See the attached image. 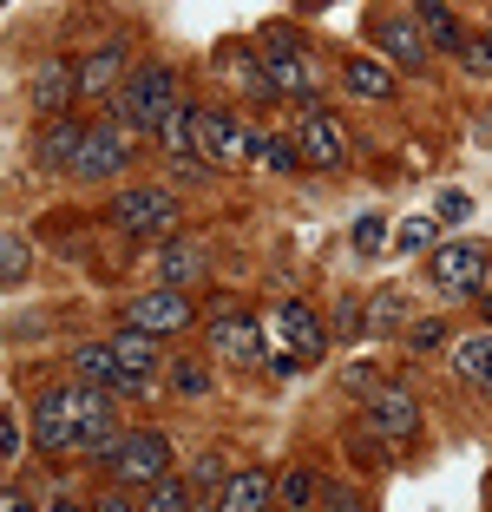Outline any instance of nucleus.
<instances>
[{"instance_id":"72a5a7b5","label":"nucleus","mask_w":492,"mask_h":512,"mask_svg":"<svg viewBox=\"0 0 492 512\" xmlns=\"http://www.w3.org/2000/svg\"><path fill=\"white\" fill-rule=\"evenodd\" d=\"M322 512H374V506L355 493V486H335V480H328L322 486Z\"/></svg>"},{"instance_id":"9d476101","label":"nucleus","mask_w":492,"mask_h":512,"mask_svg":"<svg viewBox=\"0 0 492 512\" xmlns=\"http://www.w3.org/2000/svg\"><path fill=\"white\" fill-rule=\"evenodd\" d=\"M269 329H276V348H289V355H296L302 368L328 355V335H322V322H315V309H309V302H296V296H289V302H276Z\"/></svg>"},{"instance_id":"f8f14e48","label":"nucleus","mask_w":492,"mask_h":512,"mask_svg":"<svg viewBox=\"0 0 492 512\" xmlns=\"http://www.w3.org/2000/svg\"><path fill=\"white\" fill-rule=\"evenodd\" d=\"M250 145L256 138L243 132V119H230V112H217V106H197V158H204V165H237Z\"/></svg>"},{"instance_id":"9b49d317","label":"nucleus","mask_w":492,"mask_h":512,"mask_svg":"<svg viewBox=\"0 0 492 512\" xmlns=\"http://www.w3.org/2000/svg\"><path fill=\"white\" fill-rule=\"evenodd\" d=\"M374 46H381V53H388V66H401V73H427V66H433V46H427V33H420L414 14L374 20Z\"/></svg>"},{"instance_id":"393cba45","label":"nucleus","mask_w":492,"mask_h":512,"mask_svg":"<svg viewBox=\"0 0 492 512\" xmlns=\"http://www.w3.org/2000/svg\"><path fill=\"white\" fill-rule=\"evenodd\" d=\"M145 512H197V493H191V480H178V473H164L158 486H145Z\"/></svg>"},{"instance_id":"f704fd0d","label":"nucleus","mask_w":492,"mask_h":512,"mask_svg":"<svg viewBox=\"0 0 492 512\" xmlns=\"http://www.w3.org/2000/svg\"><path fill=\"white\" fill-rule=\"evenodd\" d=\"M407 348H420V355H427V348H447V322H440V316L414 322V329H407Z\"/></svg>"},{"instance_id":"e433bc0d","label":"nucleus","mask_w":492,"mask_h":512,"mask_svg":"<svg viewBox=\"0 0 492 512\" xmlns=\"http://www.w3.org/2000/svg\"><path fill=\"white\" fill-rule=\"evenodd\" d=\"M171 388H178V394H204L210 388V375H204V368H191V362H171Z\"/></svg>"},{"instance_id":"6e6552de","label":"nucleus","mask_w":492,"mask_h":512,"mask_svg":"<svg viewBox=\"0 0 492 512\" xmlns=\"http://www.w3.org/2000/svg\"><path fill=\"white\" fill-rule=\"evenodd\" d=\"M125 165H132V125H119V119L86 125V145H79L73 178L79 184H105V178H119Z\"/></svg>"},{"instance_id":"a878e982","label":"nucleus","mask_w":492,"mask_h":512,"mask_svg":"<svg viewBox=\"0 0 492 512\" xmlns=\"http://www.w3.org/2000/svg\"><path fill=\"white\" fill-rule=\"evenodd\" d=\"M368 329H381V335L407 329V296H401V289H381V296L368 302Z\"/></svg>"},{"instance_id":"39448f33","label":"nucleus","mask_w":492,"mask_h":512,"mask_svg":"<svg viewBox=\"0 0 492 512\" xmlns=\"http://www.w3.org/2000/svg\"><path fill=\"white\" fill-rule=\"evenodd\" d=\"M256 66H263V86L269 92H289V99H302V106H322V99H315L309 66H302V40H296V33L269 27L263 46H256Z\"/></svg>"},{"instance_id":"423d86ee","label":"nucleus","mask_w":492,"mask_h":512,"mask_svg":"<svg viewBox=\"0 0 492 512\" xmlns=\"http://www.w3.org/2000/svg\"><path fill=\"white\" fill-rule=\"evenodd\" d=\"M105 217H112L125 237H158V230L178 224V197L164 191V184H125V191L105 204Z\"/></svg>"},{"instance_id":"a211bd4d","label":"nucleus","mask_w":492,"mask_h":512,"mask_svg":"<svg viewBox=\"0 0 492 512\" xmlns=\"http://www.w3.org/2000/svg\"><path fill=\"white\" fill-rule=\"evenodd\" d=\"M414 20H420V33H427V46H440V53L460 60L466 27H460V14H453V0H414Z\"/></svg>"},{"instance_id":"f257e3e1","label":"nucleus","mask_w":492,"mask_h":512,"mask_svg":"<svg viewBox=\"0 0 492 512\" xmlns=\"http://www.w3.org/2000/svg\"><path fill=\"white\" fill-rule=\"evenodd\" d=\"M119 440V414H112V394L92 388V381H66V388L40 394L33 407V447L66 460V453H112Z\"/></svg>"},{"instance_id":"f3484780","label":"nucleus","mask_w":492,"mask_h":512,"mask_svg":"<svg viewBox=\"0 0 492 512\" xmlns=\"http://www.w3.org/2000/svg\"><path fill=\"white\" fill-rule=\"evenodd\" d=\"M73 92H79V66L73 60H46L40 73H33V106H40L46 119H60V112L73 106Z\"/></svg>"},{"instance_id":"37998d69","label":"nucleus","mask_w":492,"mask_h":512,"mask_svg":"<svg viewBox=\"0 0 492 512\" xmlns=\"http://www.w3.org/2000/svg\"><path fill=\"white\" fill-rule=\"evenodd\" d=\"M46 512H92V506H79V499H53Z\"/></svg>"},{"instance_id":"473e14b6","label":"nucleus","mask_w":492,"mask_h":512,"mask_svg":"<svg viewBox=\"0 0 492 512\" xmlns=\"http://www.w3.org/2000/svg\"><path fill=\"white\" fill-rule=\"evenodd\" d=\"M479 204H473V191H440V204H433V224H466Z\"/></svg>"},{"instance_id":"4c0bfd02","label":"nucleus","mask_w":492,"mask_h":512,"mask_svg":"<svg viewBox=\"0 0 492 512\" xmlns=\"http://www.w3.org/2000/svg\"><path fill=\"white\" fill-rule=\"evenodd\" d=\"M368 316H361V302H335V335H361Z\"/></svg>"},{"instance_id":"0eeeda50","label":"nucleus","mask_w":492,"mask_h":512,"mask_svg":"<svg viewBox=\"0 0 492 512\" xmlns=\"http://www.w3.org/2000/svg\"><path fill=\"white\" fill-rule=\"evenodd\" d=\"M197 322V302H191V289H145V296H132L125 302V329H138V335H184Z\"/></svg>"},{"instance_id":"1a4fd4ad","label":"nucleus","mask_w":492,"mask_h":512,"mask_svg":"<svg viewBox=\"0 0 492 512\" xmlns=\"http://www.w3.org/2000/svg\"><path fill=\"white\" fill-rule=\"evenodd\" d=\"M204 342H210L217 362H263V322H256L250 309H210Z\"/></svg>"},{"instance_id":"79ce46f5","label":"nucleus","mask_w":492,"mask_h":512,"mask_svg":"<svg viewBox=\"0 0 492 512\" xmlns=\"http://www.w3.org/2000/svg\"><path fill=\"white\" fill-rule=\"evenodd\" d=\"M20 447V421L14 414H0V453H14Z\"/></svg>"},{"instance_id":"4be33fe9","label":"nucleus","mask_w":492,"mask_h":512,"mask_svg":"<svg viewBox=\"0 0 492 512\" xmlns=\"http://www.w3.org/2000/svg\"><path fill=\"white\" fill-rule=\"evenodd\" d=\"M342 86L355 92V99H394V66H388V60H361V53H348V60H342Z\"/></svg>"},{"instance_id":"c756f323","label":"nucleus","mask_w":492,"mask_h":512,"mask_svg":"<svg viewBox=\"0 0 492 512\" xmlns=\"http://www.w3.org/2000/svg\"><path fill=\"white\" fill-rule=\"evenodd\" d=\"M394 243H401V256H427L433 243H440V224H433V217H407Z\"/></svg>"},{"instance_id":"7ed1b4c3","label":"nucleus","mask_w":492,"mask_h":512,"mask_svg":"<svg viewBox=\"0 0 492 512\" xmlns=\"http://www.w3.org/2000/svg\"><path fill=\"white\" fill-rule=\"evenodd\" d=\"M105 473L119 486H158L171 473V440L158 427H119V440L105 453Z\"/></svg>"},{"instance_id":"20e7f679","label":"nucleus","mask_w":492,"mask_h":512,"mask_svg":"<svg viewBox=\"0 0 492 512\" xmlns=\"http://www.w3.org/2000/svg\"><path fill=\"white\" fill-rule=\"evenodd\" d=\"M427 276H433V289L440 296H479L486 289V276H492V250L486 243H466V237H440L427 250Z\"/></svg>"},{"instance_id":"a18cd8bd","label":"nucleus","mask_w":492,"mask_h":512,"mask_svg":"<svg viewBox=\"0 0 492 512\" xmlns=\"http://www.w3.org/2000/svg\"><path fill=\"white\" fill-rule=\"evenodd\" d=\"M302 512H315V506H302Z\"/></svg>"},{"instance_id":"ddd939ff","label":"nucleus","mask_w":492,"mask_h":512,"mask_svg":"<svg viewBox=\"0 0 492 512\" xmlns=\"http://www.w3.org/2000/svg\"><path fill=\"white\" fill-rule=\"evenodd\" d=\"M368 434L388 440V447H407V440L420 434V401H414V394H401V388L368 394Z\"/></svg>"},{"instance_id":"ea45409f","label":"nucleus","mask_w":492,"mask_h":512,"mask_svg":"<svg viewBox=\"0 0 492 512\" xmlns=\"http://www.w3.org/2000/svg\"><path fill=\"white\" fill-rule=\"evenodd\" d=\"M92 512H145V499H132V493L119 486V493H105V499H99Z\"/></svg>"},{"instance_id":"7c9ffc66","label":"nucleus","mask_w":492,"mask_h":512,"mask_svg":"<svg viewBox=\"0 0 492 512\" xmlns=\"http://www.w3.org/2000/svg\"><path fill=\"white\" fill-rule=\"evenodd\" d=\"M460 66L473 79H492V33H466V46H460Z\"/></svg>"},{"instance_id":"412c9836","label":"nucleus","mask_w":492,"mask_h":512,"mask_svg":"<svg viewBox=\"0 0 492 512\" xmlns=\"http://www.w3.org/2000/svg\"><path fill=\"white\" fill-rule=\"evenodd\" d=\"M112 355H119V368H125V375H138V381H151L164 368L158 335H138V329H119V335H112Z\"/></svg>"},{"instance_id":"cd10ccee","label":"nucleus","mask_w":492,"mask_h":512,"mask_svg":"<svg viewBox=\"0 0 492 512\" xmlns=\"http://www.w3.org/2000/svg\"><path fill=\"white\" fill-rule=\"evenodd\" d=\"M276 493H283V506H289V512H302V506H309L315 493H322V480H315L309 467H289L283 480H276Z\"/></svg>"},{"instance_id":"49530a36","label":"nucleus","mask_w":492,"mask_h":512,"mask_svg":"<svg viewBox=\"0 0 492 512\" xmlns=\"http://www.w3.org/2000/svg\"><path fill=\"white\" fill-rule=\"evenodd\" d=\"M309 7H315V0H309Z\"/></svg>"},{"instance_id":"5701e85b","label":"nucleus","mask_w":492,"mask_h":512,"mask_svg":"<svg viewBox=\"0 0 492 512\" xmlns=\"http://www.w3.org/2000/svg\"><path fill=\"white\" fill-rule=\"evenodd\" d=\"M204 276V250L197 243H164L158 250V289H191Z\"/></svg>"},{"instance_id":"2eb2a0df","label":"nucleus","mask_w":492,"mask_h":512,"mask_svg":"<svg viewBox=\"0 0 492 512\" xmlns=\"http://www.w3.org/2000/svg\"><path fill=\"white\" fill-rule=\"evenodd\" d=\"M296 145H302V165H322V171H335V165L348 158L342 125L328 119L322 106H302V132H296Z\"/></svg>"},{"instance_id":"bb28decb","label":"nucleus","mask_w":492,"mask_h":512,"mask_svg":"<svg viewBox=\"0 0 492 512\" xmlns=\"http://www.w3.org/2000/svg\"><path fill=\"white\" fill-rule=\"evenodd\" d=\"M256 158H263L269 171H302V145H296V138H283V132L256 138Z\"/></svg>"},{"instance_id":"58836bf2","label":"nucleus","mask_w":492,"mask_h":512,"mask_svg":"<svg viewBox=\"0 0 492 512\" xmlns=\"http://www.w3.org/2000/svg\"><path fill=\"white\" fill-rule=\"evenodd\" d=\"M230 480V467H224V460H197V473H191V493H197V486H224Z\"/></svg>"},{"instance_id":"c03bdc74","label":"nucleus","mask_w":492,"mask_h":512,"mask_svg":"<svg viewBox=\"0 0 492 512\" xmlns=\"http://www.w3.org/2000/svg\"><path fill=\"white\" fill-rule=\"evenodd\" d=\"M197 512H217V506H197Z\"/></svg>"},{"instance_id":"b1692460","label":"nucleus","mask_w":492,"mask_h":512,"mask_svg":"<svg viewBox=\"0 0 492 512\" xmlns=\"http://www.w3.org/2000/svg\"><path fill=\"white\" fill-rule=\"evenodd\" d=\"M158 145L171 151V158H191V151H197V106H191V99H178V106L158 119Z\"/></svg>"},{"instance_id":"6ab92c4d","label":"nucleus","mask_w":492,"mask_h":512,"mask_svg":"<svg viewBox=\"0 0 492 512\" xmlns=\"http://www.w3.org/2000/svg\"><path fill=\"white\" fill-rule=\"evenodd\" d=\"M79 145H86V125L79 119H46V132H40V165H53V171H73L79 165Z\"/></svg>"},{"instance_id":"dca6fc26","label":"nucleus","mask_w":492,"mask_h":512,"mask_svg":"<svg viewBox=\"0 0 492 512\" xmlns=\"http://www.w3.org/2000/svg\"><path fill=\"white\" fill-rule=\"evenodd\" d=\"M276 506V473L269 467H237L217 486V512H269Z\"/></svg>"},{"instance_id":"2f4dec72","label":"nucleus","mask_w":492,"mask_h":512,"mask_svg":"<svg viewBox=\"0 0 492 512\" xmlns=\"http://www.w3.org/2000/svg\"><path fill=\"white\" fill-rule=\"evenodd\" d=\"M27 263H33V243H20V237H0V283H14V276H27Z\"/></svg>"},{"instance_id":"a19ab883","label":"nucleus","mask_w":492,"mask_h":512,"mask_svg":"<svg viewBox=\"0 0 492 512\" xmlns=\"http://www.w3.org/2000/svg\"><path fill=\"white\" fill-rule=\"evenodd\" d=\"M0 512H40V506H33L20 486H0Z\"/></svg>"},{"instance_id":"c9c22d12","label":"nucleus","mask_w":492,"mask_h":512,"mask_svg":"<svg viewBox=\"0 0 492 512\" xmlns=\"http://www.w3.org/2000/svg\"><path fill=\"white\" fill-rule=\"evenodd\" d=\"M381 237H388V224H381V217H361V224H355V250H361V256L381 250Z\"/></svg>"},{"instance_id":"aec40b11","label":"nucleus","mask_w":492,"mask_h":512,"mask_svg":"<svg viewBox=\"0 0 492 512\" xmlns=\"http://www.w3.org/2000/svg\"><path fill=\"white\" fill-rule=\"evenodd\" d=\"M453 375L466 381V388L492 394V329L466 335V342H453Z\"/></svg>"},{"instance_id":"f03ea898","label":"nucleus","mask_w":492,"mask_h":512,"mask_svg":"<svg viewBox=\"0 0 492 512\" xmlns=\"http://www.w3.org/2000/svg\"><path fill=\"white\" fill-rule=\"evenodd\" d=\"M178 106V73L164 60H145L138 73H125V86L112 92V119L132 132H158V119Z\"/></svg>"},{"instance_id":"4468645a","label":"nucleus","mask_w":492,"mask_h":512,"mask_svg":"<svg viewBox=\"0 0 492 512\" xmlns=\"http://www.w3.org/2000/svg\"><path fill=\"white\" fill-rule=\"evenodd\" d=\"M73 381H92V388H105V394H138L145 388L138 375L119 368L112 342H73Z\"/></svg>"},{"instance_id":"c85d7f7f","label":"nucleus","mask_w":492,"mask_h":512,"mask_svg":"<svg viewBox=\"0 0 492 512\" xmlns=\"http://www.w3.org/2000/svg\"><path fill=\"white\" fill-rule=\"evenodd\" d=\"M119 60H125V46H99V53H92V60L79 66V92H99L105 79L119 73Z\"/></svg>"}]
</instances>
